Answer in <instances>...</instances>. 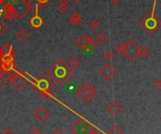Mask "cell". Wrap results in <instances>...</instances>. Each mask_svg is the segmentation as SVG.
Segmentation results:
<instances>
[{"mask_svg":"<svg viewBox=\"0 0 161 134\" xmlns=\"http://www.w3.org/2000/svg\"><path fill=\"white\" fill-rule=\"evenodd\" d=\"M70 131L72 134H88L89 126L82 120H78L71 126Z\"/></svg>","mask_w":161,"mask_h":134,"instance_id":"cell-10","label":"cell"},{"mask_svg":"<svg viewBox=\"0 0 161 134\" xmlns=\"http://www.w3.org/2000/svg\"><path fill=\"white\" fill-rule=\"evenodd\" d=\"M81 20H82V16L78 11H74L69 18L70 23L74 26H77L80 23H81Z\"/></svg>","mask_w":161,"mask_h":134,"instance_id":"cell-17","label":"cell"},{"mask_svg":"<svg viewBox=\"0 0 161 134\" xmlns=\"http://www.w3.org/2000/svg\"><path fill=\"white\" fill-rule=\"evenodd\" d=\"M107 134H123V132L118 127H113L111 129H109Z\"/></svg>","mask_w":161,"mask_h":134,"instance_id":"cell-27","label":"cell"},{"mask_svg":"<svg viewBox=\"0 0 161 134\" xmlns=\"http://www.w3.org/2000/svg\"><path fill=\"white\" fill-rule=\"evenodd\" d=\"M87 38H88V35H87V34H83V35H81V37H80V38L77 40L76 44H77V46H78L79 48H82V47H83V45L85 44V42H86V40H87Z\"/></svg>","mask_w":161,"mask_h":134,"instance_id":"cell-24","label":"cell"},{"mask_svg":"<svg viewBox=\"0 0 161 134\" xmlns=\"http://www.w3.org/2000/svg\"><path fill=\"white\" fill-rule=\"evenodd\" d=\"M126 47V43L123 41H119L114 45V51L116 53H118L119 55H123L124 53V50Z\"/></svg>","mask_w":161,"mask_h":134,"instance_id":"cell-20","label":"cell"},{"mask_svg":"<svg viewBox=\"0 0 161 134\" xmlns=\"http://www.w3.org/2000/svg\"><path fill=\"white\" fill-rule=\"evenodd\" d=\"M50 115V113L48 112V110L43 107V106H40L37 110H35V112L33 113V116L36 120H38L39 122H44L45 120L48 119V117Z\"/></svg>","mask_w":161,"mask_h":134,"instance_id":"cell-11","label":"cell"},{"mask_svg":"<svg viewBox=\"0 0 161 134\" xmlns=\"http://www.w3.org/2000/svg\"><path fill=\"white\" fill-rule=\"evenodd\" d=\"M150 55H151V51L146 45H142L139 47V56L142 59H147L150 56Z\"/></svg>","mask_w":161,"mask_h":134,"instance_id":"cell-19","label":"cell"},{"mask_svg":"<svg viewBox=\"0 0 161 134\" xmlns=\"http://www.w3.org/2000/svg\"><path fill=\"white\" fill-rule=\"evenodd\" d=\"M35 1L40 5V6H44L45 4H47L48 2H49L50 1V0H35Z\"/></svg>","mask_w":161,"mask_h":134,"instance_id":"cell-30","label":"cell"},{"mask_svg":"<svg viewBox=\"0 0 161 134\" xmlns=\"http://www.w3.org/2000/svg\"><path fill=\"white\" fill-rule=\"evenodd\" d=\"M153 86L156 89V90H160L161 89V79L157 78L153 82Z\"/></svg>","mask_w":161,"mask_h":134,"instance_id":"cell-28","label":"cell"},{"mask_svg":"<svg viewBox=\"0 0 161 134\" xmlns=\"http://www.w3.org/2000/svg\"><path fill=\"white\" fill-rule=\"evenodd\" d=\"M89 26H90V28H91V30L95 31V30H97V29H99V28L101 27V23H100L98 20L93 19V20H91V21L90 22Z\"/></svg>","mask_w":161,"mask_h":134,"instance_id":"cell-23","label":"cell"},{"mask_svg":"<svg viewBox=\"0 0 161 134\" xmlns=\"http://www.w3.org/2000/svg\"><path fill=\"white\" fill-rule=\"evenodd\" d=\"M88 134H99V133H98L97 131H96V130H94V129H93V130L89 131V132H88Z\"/></svg>","mask_w":161,"mask_h":134,"instance_id":"cell-36","label":"cell"},{"mask_svg":"<svg viewBox=\"0 0 161 134\" xmlns=\"http://www.w3.org/2000/svg\"><path fill=\"white\" fill-rule=\"evenodd\" d=\"M122 110V106L118 101H111L107 105V111L112 114V115H116L118 114Z\"/></svg>","mask_w":161,"mask_h":134,"instance_id":"cell-13","label":"cell"},{"mask_svg":"<svg viewBox=\"0 0 161 134\" xmlns=\"http://www.w3.org/2000/svg\"><path fill=\"white\" fill-rule=\"evenodd\" d=\"M98 73L106 82H110L117 74V71L115 70L114 67L111 66L110 64H106L99 70Z\"/></svg>","mask_w":161,"mask_h":134,"instance_id":"cell-9","label":"cell"},{"mask_svg":"<svg viewBox=\"0 0 161 134\" xmlns=\"http://www.w3.org/2000/svg\"><path fill=\"white\" fill-rule=\"evenodd\" d=\"M68 64H69V66L71 67L72 69H75V68H77V67L80 65V59H79L78 56H71V57L69 58Z\"/></svg>","mask_w":161,"mask_h":134,"instance_id":"cell-21","label":"cell"},{"mask_svg":"<svg viewBox=\"0 0 161 134\" xmlns=\"http://www.w3.org/2000/svg\"><path fill=\"white\" fill-rule=\"evenodd\" d=\"M31 134H42V131L39 128H34L31 130Z\"/></svg>","mask_w":161,"mask_h":134,"instance_id":"cell-31","label":"cell"},{"mask_svg":"<svg viewBox=\"0 0 161 134\" xmlns=\"http://www.w3.org/2000/svg\"><path fill=\"white\" fill-rule=\"evenodd\" d=\"M70 1H71V0H58V4H59V3H63V4H68V3H69Z\"/></svg>","mask_w":161,"mask_h":134,"instance_id":"cell-35","label":"cell"},{"mask_svg":"<svg viewBox=\"0 0 161 134\" xmlns=\"http://www.w3.org/2000/svg\"><path fill=\"white\" fill-rule=\"evenodd\" d=\"M9 80L12 85V86L17 90L23 89L27 85V79L23 74H21V71H19L18 72H15L13 74H10L9 77Z\"/></svg>","mask_w":161,"mask_h":134,"instance_id":"cell-8","label":"cell"},{"mask_svg":"<svg viewBox=\"0 0 161 134\" xmlns=\"http://www.w3.org/2000/svg\"><path fill=\"white\" fill-rule=\"evenodd\" d=\"M33 85L36 87L37 93L42 98L50 99L53 97L52 89L55 86V82L48 74H40V76L34 80Z\"/></svg>","mask_w":161,"mask_h":134,"instance_id":"cell-3","label":"cell"},{"mask_svg":"<svg viewBox=\"0 0 161 134\" xmlns=\"http://www.w3.org/2000/svg\"><path fill=\"white\" fill-rule=\"evenodd\" d=\"M47 74L58 86H62L70 80L74 74V69H72L68 63L62 58L57 60V62L48 70Z\"/></svg>","mask_w":161,"mask_h":134,"instance_id":"cell-1","label":"cell"},{"mask_svg":"<svg viewBox=\"0 0 161 134\" xmlns=\"http://www.w3.org/2000/svg\"><path fill=\"white\" fill-rule=\"evenodd\" d=\"M2 134H13V132L10 128H5L2 131Z\"/></svg>","mask_w":161,"mask_h":134,"instance_id":"cell-32","label":"cell"},{"mask_svg":"<svg viewBox=\"0 0 161 134\" xmlns=\"http://www.w3.org/2000/svg\"><path fill=\"white\" fill-rule=\"evenodd\" d=\"M29 25H30L32 27L36 28V29L41 28V27L43 25V19L41 17L40 15L35 14V15L33 16V17L29 19Z\"/></svg>","mask_w":161,"mask_h":134,"instance_id":"cell-14","label":"cell"},{"mask_svg":"<svg viewBox=\"0 0 161 134\" xmlns=\"http://www.w3.org/2000/svg\"><path fill=\"white\" fill-rule=\"evenodd\" d=\"M102 58L106 61V62H107V63H109V62H111L112 60H113V58H114V54H113V52L111 51V50H107V51H105L103 54H102Z\"/></svg>","mask_w":161,"mask_h":134,"instance_id":"cell-22","label":"cell"},{"mask_svg":"<svg viewBox=\"0 0 161 134\" xmlns=\"http://www.w3.org/2000/svg\"><path fill=\"white\" fill-rule=\"evenodd\" d=\"M123 56L128 61H134L139 56V46L133 40H129L126 42Z\"/></svg>","mask_w":161,"mask_h":134,"instance_id":"cell-7","label":"cell"},{"mask_svg":"<svg viewBox=\"0 0 161 134\" xmlns=\"http://www.w3.org/2000/svg\"><path fill=\"white\" fill-rule=\"evenodd\" d=\"M109 2L113 5V6H117L118 4H120L121 0H109Z\"/></svg>","mask_w":161,"mask_h":134,"instance_id":"cell-33","label":"cell"},{"mask_svg":"<svg viewBox=\"0 0 161 134\" xmlns=\"http://www.w3.org/2000/svg\"><path fill=\"white\" fill-rule=\"evenodd\" d=\"M74 3L78 4V3H80V2H81V1H82V0H74Z\"/></svg>","mask_w":161,"mask_h":134,"instance_id":"cell-39","label":"cell"},{"mask_svg":"<svg viewBox=\"0 0 161 134\" xmlns=\"http://www.w3.org/2000/svg\"><path fill=\"white\" fill-rule=\"evenodd\" d=\"M7 82V78L4 76V72L0 71V90H1Z\"/></svg>","mask_w":161,"mask_h":134,"instance_id":"cell-25","label":"cell"},{"mask_svg":"<svg viewBox=\"0 0 161 134\" xmlns=\"http://www.w3.org/2000/svg\"><path fill=\"white\" fill-rule=\"evenodd\" d=\"M96 47H97V44H96V42H95V40L92 37L88 36L87 40H86L85 44L83 45V47L81 49L83 50L84 52L91 53V52H93L94 50L96 49Z\"/></svg>","mask_w":161,"mask_h":134,"instance_id":"cell-12","label":"cell"},{"mask_svg":"<svg viewBox=\"0 0 161 134\" xmlns=\"http://www.w3.org/2000/svg\"><path fill=\"white\" fill-rule=\"evenodd\" d=\"M31 10V4L26 0H17L13 4H5L2 8L1 13L4 18L10 21H14L15 19L23 18Z\"/></svg>","mask_w":161,"mask_h":134,"instance_id":"cell-2","label":"cell"},{"mask_svg":"<svg viewBox=\"0 0 161 134\" xmlns=\"http://www.w3.org/2000/svg\"><path fill=\"white\" fill-rule=\"evenodd\" d=\"M94 40H95V42H96V44H97V46L98 45L99 46H103V45H105L107 43V41L108 40V36L106 34L105 32L101 31V32L98 33L97 35H96Z\"/></svg>","mask_w":161,"mask_h":134,"instance_id":"cell-15","label":"cell"},{"mask_svg":"<svg viewBox=\"0 0 161 134\" xmlns=\"http://www.w3.org/2000/svg\"><path fill=\"white\" fill-rule=\"evenodd\" d=\"M76 95L83 102L89 103L91 100L97 95V91H96V89L89 82H85L77 88Z\"/></svg>","mask_w":161,"mask_h":134,"instance_id":"cell-5","label":"cell"},{"mask_svg":"<svg viewBox=\"0 0 161 134\" xmlns=\"http://www.w3.org/2000/svg\"><path fill=\"white\" fill-rule=\"evenodd\" d=\"M156 2H157V0H155L152 10L147 13L145 17L139 22V25L145 30L146 33H148L150 36H153L155 33L161 27V20L155 16Z\"/></svg>","mask_w":161,"mask_h":134,"instance_id":"cell-4","label":"cell"},{"mask_svg":"<svg viewBox=\"0 0 161 134\" xmlns=\"http://www.w3.org/2000/svg\"><path fill=\"white\" fill-rule=\"evenodd\" d=\"M15 69V51L9 56L1 58L0 61V71L2 72H11Z\"/></svg>","mask_w":161,"mask_h":134,"instance_id":"cell-6","label":"cell"},{"mask_svg":"<svg viewBox=\"0 0 161 134\" xmlns=\"http://www.w3.org/2000/svg\"><path fill=\"white\" fill-rule=\"evenodd\" d=\"M16 38H17V40H19L21 42H25L29 38V32L25 28H21L17 32V34H16Z\"/></svg>","mask_w":161,"mask_h":134,"instance_id":"cell-18","label":"cell"},{"mask_svg":"<svg viewBox=\"0 0 161 134\" xmlns=\"http://www.w3.org/2000/svg\"><path fill=\"white\" fill-rule=\"evenodd\" d=\"M8 27H7V25L1 21V20H0V35H1V34H3V33L5 32V30L7 29Z\"/></svg>","mask_w":161,"mask_h":134,"instance_id":"cell-29","label":"cell"},{"mask_svg":"<svg viewBox=\"0 0 161 134\" xmlns=\"http://www.w3.org/2000/svg\"><path fill=\"white\" fill-rule=\"evenodd\" d=\"M7 1V0H0V5H2V4H4L5 2Z\"/></svg>","mask_w":161,"mask_h":134,"instance_id":"cell-38","label":"cell"},{"mask_svg":"<svg viewBox=\"0 0 161 134\" xmlns=\"http://www.w3.org/2000/svg\"><path fill=\"white\" fill-rule=\"evenodd\" d=\"M58 12H60V13H65L67 10H68V6H67V4H63V3H59L58 5Z\"/></svg>","mask_w":161,"mask_h":134,"instance_id":"cell-26","label":"cell"},{"mask_svg":"<svg viewBox=\"0 0 161 134\" xmlns=\"http://www.w3.org/2000/svg\"><path fill=\"white\" fill-rule=\"evenodd\" d=\"M7 1H8V3H9V4H13L14 2L17 1V0H7Z\"/></svg>","mask_w":161,"mask_h":134,"instance_id":"cell-37","label":"cell"},{"mask_svg":"<svg viewBox=\"0 0 161 134\" xmlns=\"http://www.w3.org/2000/svg\"><path fill=\"white\" fill-rule=\"evenodd\" d=\"M12 52H14V50H13V48L10 44H9V43L4 44L1 48H0V59L9 56Z\"/></svg>","mask_w":161,"mask_h":134,"instance_id":"cell-16","label":"cell"},{"mask_svg":"<svg viewBox=\"0 0 161 134\" xmlns=\"http://www.w3.org/2000/svg\"><path fill=\"white\" fill-rule=\"evenodd\" d=\"M51 134H64V133H63L60 129H58V128H57V129H55Z\"/></svg>","mask_w":161,"mask_h":134,"instance_id":"cell-34","label":"cell"}]
</instances>
